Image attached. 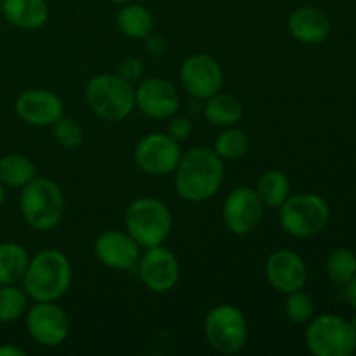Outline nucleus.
Here are the masks:
<instances>
[{"instance_id": "nucleus-1", "label": "nucleus", "mask_w": 356, "mask_h": 356, "mask_svg": "<svg viewBox=\"0 0 356 356\" xmlns=\"http://www.w3.org/2000/svg\"><path fill=\"white\" fill-rule=\"evenodd\" d=\"M174 174V184L179 197L200 204L214 197L222 186L225 163L212 148L195 146L181 155Z\"/></svg>"}, {"instance_id": "nucleus-2", "label": "nucleus", "mask_w": 356, "mask_h": 356, "mask_svg": "<svg viewBox=\"0 0 356 356\" xmlns=\"http://www.w3.org/2000/svg\"><path fill=\"white\" fill-rule=\"evenodd\" d=\"M72 263L58 249L40 250L28 263L23 275V291L35 302L58 301L72 285Z\"/></svg>"}, {"instance_id": "nucleus-3", "label": "nucleus", "mask_w": 356, "mask_h": 356, "mask_svg": "<svg viewBox=\"0 0 356 356\" xmlns=\"http://www.w3.org/2000/svg\"><path fill=\"white\" fill-rule=\"evenodd\" d=\"M19 209L28 226L37 232H51L65 216V193L56 181L37 176L21 188Z\"/></svg>"}, {"instance_id": "nucleus-4", "label": "nucleus", "mask_w": 356, "mask_h": 356, "mask_svg": "<svg viewBox=\"0 0 356 356\" xmlns=\"http://www.w3.org/2000/svg\"><path fill=\"white\" fill-rule=\"evenodd\" d=\"M86 101L89 110L101 120H125L136 108L134 83L120 75H96L87 82Z\"/></svg>"}, {"instance_id": "nucleus-5", "label": "nucleus", "mask_w": 356, "mask_h": 356, "mask_svg": "<svg viewBox=\"0 0 356 356\" xmlns=\"http://www.w3.org/2000/svg\"><path fill=\"white\" fill-rule=\"evenodd\" d=\"M125 228L141 249L163 245L172 232V214L159 198H136L125 209Z\"/></svg>"}, {"instance_id": "nucleus-6", "label": "nucleus", "mask_w": 356, "mask_h": 356, "mask_svg": "<svg viewBox=\"0 0 356 356\" xmlns=\"http://www.w3.org/2000/svg\"><path fill=\"white\" fill-rule=\"evenodd\" d=\"M280 226L296 238H312L320 235L330 221V209L322 197L313 193H299L289 197L280 205Z\"/></svg>"}, {"instance_id": "nucleus-7", "label": "nucleus", "mask_w": 356, "mask_h": 356, "mask_svg": "<svg viewBox=\"0 0 356 356\" xmlns=\"http://www.w3.org/2000/svg\"><path fill=\"white\" fill-rule=\"evenodd\" d=\"M305 339L309 353L315 356H351L356 351L355 327L336 315H322L312 320Z\"/></svg>"}, {"instance_id": "nucleus-8", "label": "nucleus", "mask_w": 356, "mask_h": 356, "mask_svg": "<svg viewBox=\"0 0 356 356\" xmlns=\"http://www.w3.org/2000/svg\"><path fill=\"white\" fill-rule=\"evenodd\" d=\"M205 339L221 355H235L249 337L247 318L236 306L219 305L209 312L204 323Z\"/></svg>"}, {"instance_id": "nucleus-9", "label": "nucleus", "mask_w": 356, "mask_h": 356, "mask_svg": "<svg viewBox=\"0 0 356 356\" xmlns=\"http://www.w3.org/2000/svg\"><path fill=\"white\" fill-rule=\"evenodd\" d=\"M181 152L179 143L169 134L153 132L145 136L134 148V162L148 176H167L176 170L179 163Z\"/></svg>"}, {"instance_id": "nucleus-10", "label": "nucleus", "mask_w": 356, "mask_h": 356, "mask_svg": "<svg viewBox=\"0 0 356 356\" xmlns=\"http://www.w3.org/2000/svg\"><path fill=\"white\" fill-rule=\"evenodd\" d=\"M136 273L143 285L156 294L172 291L179 282V261L176 254L163 245L149 247L141 254L136 266Z\"/></svg>"}, {"instance_id": "nucleus-11", "label": "nucleus", "mask_w": 356, "mask_h": 356, "mask_svg": "<svg viewBox=\"0 0 356 356\" xmlns=\"http://www.w3.org/2000/svg\"><path fill=\"white\" fill-rule=\"evenodd\" d=\"M26 330L40 346H59L70 334L68 315L54 301L35 302L26 313Z\"/></svg>"}, {"instance_id": "nucleus-12", "label": "nucleus", "mask_w": 356, "mask_h": 356, "mask_svg": "<svg viewBox=\"0 0 356 356\" xmlns=\"http://www.w3.org/2000/svg\"><path fill=\"white\" fill-rule=\"evenodd\" d=\"M264 205L256 190L238 186L229 191L222 204V221L233 235H249L263 221Z\"/></svg>"}, {"instance_id": "nucleus-13", "label": "nucleus", "mask_w": 356, "mask_h": 356, "mask_svg": "<svg viewBox=\"0 0 356 356\" xmlns=\"http://www.w3.org/2000/svg\"><path fill=\"white\" fill-rule=\"evenodd\" d=\"M179 79L183 89L198 101H205L218 94L225 83L221 66L207 54H193L184 59Z\"/></svg>"}, {"instance_id": "nucleus-14", "label": "nucleus", "mask_w": 356, "mask_h": 356, "mask_svg": "<svg viewBox=\"0 0 356 356\" xmlns=\"http://www.w3.org/2000/svg\"><path fill=\"white\" fill-rule=\"evenodd\" d=\"M136 106L145 117L167 120L179 110V94L172 82L162 76L139 80L136 87Z\"/></svg>"}, {"instance_id": "nucleus-15", "label": "nucleus", "mask_w": 356, "mask_h": 356, "mask_svg": "<svg viewBox=\"0 0 356 356\" xmlns=\"http://www.w3.org/2000/svg\"><path fill=\"white\" fill-rule=\"evenodd\" d=\"M94 254L103 266L118 271H136L141 247L127 232L108 229L94 243Z\"/></svg>"}, {"instance_id": "nucleus-16", "label": "nucleus", "mask_w": 356, "mask_h": 356, "mask_svg": "<svg viewBox=\"0 0 356 356\" xmlns=\"http://www.w3.org/2000/svg\"><path fill=\"white\" fill-rule=\"evenodd\" d=\"M264 273L271 287L282 294L299 291L305 287L308 280V268L302 257L294 250L287 249L275 250L268 257Z\"/></svg>"}, {"instance_id": "nucleus-17", "label": "nucleus", "mask_w": 356, "mask_h": 356, "mask_svg": "<svg viewBox=\"0 0 356 356\" xmlns=\"http://www.w3.org/2000/svg\"><path fill=\"white\" fill-rule=\"evenodd\" d=\"M16 113L26 124L35 127L54 125L65 115L61 97L45 89H30L16 99Z\"/></svg>"}, {"instance_id": "nucleus-18", "label": "nucleus", "mask_w": 356, "mask_h": 356, "mask_svg": "<svg viewBox=\"0 0 356 356\" xmlns=\"http://www.w3.org/2000/svg\"><path fill=\"white\" fill-rule=\"evenodd\" d=\"M287 28L292 37L302 44H322L330 35V21L325 13L315 7H299L289 16Z\"/></svg>"}, {"instance_id": "nucleus-19", "label": "nucleus", "mask_w": 356, "mask_h": 356, "mask_svg": "<svg viewBox=\"0 0 356 356\" xmlns=\"http://www.w3.org/2000/svg\"><path fill=\"white\" fill-rule=\"evenodd\" d=\"M2 16L21 30H38L49 19L45 0H2Z\"/></svg>"}, {"instance_id": "nucleus-20", "label": "nucleus", "mask_w": 356, "mask_h": 356, "mask_svg": "<svg viewBox=\"0 0 356 356\" xmlns=\"http://www.w3.org/2000/svg\"><path fill=\"white\" fill-rule=\"evenodd\" d=\"M204 115L216 127H233L238 124L243 117V106L232 94H218L205 99Z\"/></svg>"}, {"instance_id": "nucleus-21", "label": "nucleus", "mask_w": 356, "mask_h": 356, "mask_svg": "<svg viewBox=\"0 0 356 356\" xmlns=\"http://www.w3.org/2000/svg\"><path fill=\"white\" fill-rule=\"evenodd\" d=\"M30 256L16 242L0 243V285H14L23 278Z\"/></svg>"}, {"instance_id": "nucleus-22", "label": "nucleus", "mask_w": 356, "mask_h": 356, "mask_svg": "<svg viewBox=\"0 0 356 356\" xmlns=\"http://www.w3.org/2000/svg\"><path fill=\"white\" fill-rule=\"evenodd\" d=\"M117 26L129 38H146L152 35L155 19L145 6L129 3L117 14Z\"/></svg>"}, {"instance_id": "nucleus-23", "label": "nucleus", "mask_w": 356, "mask_h": 356, "mask_svg": "<svg viewBox=\"0 0 356 356\" xmlns=\"http://www.w3.org/2000/svg\"><path fill=\"white\" fill-rule=\"evenodd\" d=\"M256 193L259 195L264 207L278 209L291 197V181L282 170H266L257 181Z\"/></svg>"}, {"instance_id": "nucleus-24", "label": "nucleus", "mask_w": 356, "mask_h": 356, "mask_svg": "<svg viewBox=\"0 0 356 356\" xmlns=\"http://www.w3.org/2000/svg\"><path fill=\"white\" fill-rule=\"evenodd\" d=\"M37 177V167L23 155H7L0 159V183L9 188H23Z\"/></svg>"}, {"instance_id": "nucleus-25", "label": "nucleus", "mask_w": 356, "mask_h": 356, "mask_svg": "<svg viewBox=\"0 0 356 356\" xmlns=\"http://www.w3.org/2000/svg\"><path fill=\"white\" fill-rule=\"evenodd\" d=\"M249 136L238 127H226L214 141V152L221 160H238L249 152Z\"/></svg>"}, {"instance_id": "nucleus-26", "label": "nucleus", "mask_w": 356, "mask_h": 356, "mask_svg": "<svg viewBox=\"0 0 356 356\" xmlns=\"http://www.w3.org/2000/svg\"><path fill=\"white\" fill-rule=\"evenodd\" d=\"M28 296L23 289L14 285H0V323L16 322L24 315Z\"/></svg>"}, {"instance_id": "nucleus-27", "label": "nucleus", "mask_w": 356, "mask_h": 356, "mask_svg": "<svg viewBox=\"0 0 356 356\" xmlns=\"http://www.w3.org/2000/svg\"><path fill=\"white\" fill-rule=\"evenodd\" d=\"M327 275L337 285H346L356 275V256L348 249H336L327 257Z\"/></svg>"}, {"instance_id": "nucleus-28", "label": "nucleus", "mask_w": 356, "mask_h": 356, "mask_svg": "<svg viewBox=\"0 0 356 356\" xmlns=\"http://www.w3.org/2000/svg\"><path fill=\"white\" fill-rule=\"evenodd\" d=\"M285 316L291 320L292 323H308L313 320L315 315V305H313V299L309 298L306 292H302V289L294 292H289L287 299H285Z\"/></svg>"}, {"instance_id": "nucleus-29", "label": "nucleus", "mask_w": 356, "mask_h": 356, "mask_svg": "<svg viewBox=\"0 0 356 356\" xmlns=\"http://www.w3.org/2000/svg\"><path fill=\"white\" fill-rule=\"evenodd\" d=\"M52 134L54 139L63 146V148L73 149L82 143L83 131L75 118H70L63 115L54 125H52Z\"/></svg>"}, {"instance_id": "nucleus-30", "label": "nucleus", "mask_w": 356, "mask_h": 356, "mask_svg": "<svg viewBox=\"0 0 356 356\" xmlns=\"http://www.w3.org/2000/svg\"><path fill=\"white\" fill-rule=\"evenodd\" d=\"M143 72H145L143 61L139 58H132V56L131 58H125L124 61L120 63V68H118V75L131 83L139 82L143 76Z\"/></svg>"}, {"instance_id": "nucleus-31", "label": "nucleus", "mask_w": 356, "mask_h": 356, "mask_svg": "<svg viewBox=\"0 0 356 356\" xmlns=\"http://www.w3.org/2000/svg\"><path fill=\"white\" fill-rule=\"evenodd\" d=\"M191 129H193V124L190 122V118L186 117H170V124H169V132L167 134L170 138L176 139L177 143L184 141V139L190 138L191 134Z\"/></svg>"}, {"instance_id": "nucleus-32", "label": "nucleus", "mask_w": 356, "mask_h": 356, "mask_svg": "<svg viewBox=\"0 0 356 356\" xmlns=\"http://www.w3.org/2000/svg\"><path fill=\"white\" fill-rule=\"evenodd\" d=\"M146 38H148V49L153 52V54H162V52L165 51V42H163L162 38L152 37V35Z\"/></svg>"}, {"instance_id": "nucleus-33", "label": "nucleus", "mask_w": 356, "mask_h": 356, "mask_svg": "<svg viewBox=\"0 0 356 356\" xmlns=\"http://www.w3.org/2000/svg\"><path fill=\"white\" fill-rule=\"evenodd\" d=\"M26 351L21 350V348L13 346V344H2L0 346V356H24Z\"/></svg>"}, {"instance_id": "nucleus-34", "label": "nucleus", "mask_w": 356, "mask_h": 356, "mask_svg": "<svg viewBox=\"0 0 356 356\" xmlns=\"http://www.w3.org/2000/svg\"><path fill=\"white\" fill-rule=\"evenodd\" d=\"M346 299L356 309V275L346 284Z\"/></svg>"}, {"instance_id": "nucleus-35", "label": "nucleus", "mask_w": 356, "mask_h": 356, "mask_svg": "<svg viewBox=\"0 0 356 356\" xmlns=\"http://www.w3.org/2000/svg\"><path fill=\"white\" fill-rule=\"evenodd\" d=\"M3 200H6V186L0 183V205L3 204Z\"/></svg>"}, {"instance_id": "nucleus-36", "label": "nucleus", "mask_w": 356, "mask_h": 356, "mask_svg": "<svg viewBox=\"0 0 356 356\" xmlns=\"http://www.w3.org/2000/svg\"><path fill=\"white\" fill-rule=\"evenodd\" d=\"M111 2H115V3H127V2H131V0H111Z\"/></svg>"}, {"instance_id": "nucleus-37", "label": "nucleus", "mask_w": 356, "mask_h": 356, "mask_svg": "<svg viewBox=\"0 0 356 356\" xmlns=\"http://www.w3.org/2000/svg\"><path fill=\"white\" fill-rule=\"evenodd\" d=\"M351 325H353V327H355V330H356V316H355L353 320H351Z\"/></svg>"}, {"instance_id": "nucleus-38", "label": "nucleus", "mask_w": 356, "mask_h": 356, "mask_svg": "<svg viewBox=\"0 0 356 356\" xmlns=\"http://www.w3.org/2000/svg\"><path fill=\"white\" fill-rule=\"evenodd\" d=\"M0 17H2V0H0Z\"/></svg>"}]
</instances>
